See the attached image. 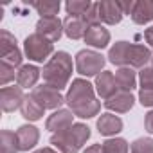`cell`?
Segmentation results:
<instances>
[{
    "label": "cell",
    "mask_w": 153,
    "mask_h": 153,
    "mask_svg": "<svg viewBox=\"0 0 153 153\" xmlns=\"http://www.w3.org/2000/svg\"><path fill=\"white\" fill-rule=\"evenodd\" d=\"M96 92L101 99H110L115 92H117V85H115V76L110 70H103L99 76H96Z\"/></svg>",
    "instance_id": "2e32d148"
},
{
    "label": "cell",
    "mask_w": 153,
    "mask_h": 153,
    "mask_svg": "<svg viewBox=\"0 0 153 153\" xmlns=\"http://www.w3.org/2000/svg\"><path fill=\"white\" fill-rule=\"evenodd\" d=\"M130 47H131L130 42H124V40L115 42L110 47V51H108V61L112 65L119 67V68L128 67V52H130Z\"/></svg>",
    "instance_id": "44dd1931"
},
{
    "label": "cell",
    "mask_w": 153,
    "mask_h": 153,
    "mask_svg": "<svg viewBox=\"0 0 153 153\" xmlns=\"http://www.w3.org/2000/svg\"><path fill=\"white\" fill-rule=\"evenodd\" d=\"M22 51L20 47L16 45V38L9 33V31H2L0 33V61L2 63H7L11 67H22Z\"/></svg>",
    "instance_id": "8992f818"
},
{
    "label": "cell",
    "mask_w": 153,
    "mask_h": 153,
    "mask_svg": "<svg viewBox=\"0 0 153 153\" xmlns=\"http://www.w3.org/2000/svg\"><path fill=\"white\" fill-rule=\"evenodd\" d=\"M151 49L139 45V43H131L130 52H128V67L131 68H144L148 67V63H151Z\"/></svg>",
    "instance_id": "e0dca14e"
},
{
    "label": "cell",
    "mask_w": 153,
    "mask_h": 153,
    "mask_svg": "<svg viewBox=\"0 0 153 153\" xmlns=\"http://www.w3.org/2000/svg\"><path fill=\"white\" fill-rule=\"evenodd\" d=\"M0 153H20L16 131H11V130L0 131Z\"/></svg>",
    "instance_id": "cb8c5ba5"
},
{
    "label": "cell",
    "mask_w": 153,
    "mask_h": 153,
    "mask_svg": "<svg viewBox=\"0 0 153 153\" xmlns=\"http://www.w3.org/2000/svg\"><path fill=\"white\" fill-rule=\"evenodd\" d=\"M131 153H153V139L139 137L131 142Z\"/></svg>",
    "instance_id": "83f0119b"
},
{
    "label": "cell",
    "mask_w": 153,
    "mask_h": 153,
    "mask_svg": "<svg viewBox=\"0 0 153 153\" xmlns=\"http://www.w3.org/2000/svg\"><path fill=\"white\" fill-rule=\"evenodd\" d=\"M24 99H25L24 88L18 87V85L4 87L2 90H0V106H2V112H6V114L20 110Z\"/></svg>",
    "instance_id": "9c48e42d"
},
{
    "label": "cell",
    "mask_w": 153,
    "mask_h": 153,
    "mask_svg": "<svg viewBox=\"0 0 153 153\" xmlns=\"http://www.w3.org/2000/svg\"><path fill=\"white\" fill-rule=\"evenodd\" d=\"M42 76V70L36 67V65H22L18 70H16V85L22 87V88H34V85L38 83Z\"/></svg>",
    "instance_id": "ac0fdd59"
},
{
    "label": "cell",
    "mask_w": 153,
    "mask_h": 153,
    "mask_svg": "<svg viewBox=\"0 0 153 153\" xmlns=\"http://www.w3.org/2000/svg\"><path fill=\"white\" fill-rule=\"evenodd\" d=\"M99 4V15H101V22L106 25H117L123 20V11L117 0H101Z\"/></svg>",
    "instance_id": "4fadbf2b"
},
{
    "label": "cell",
    "mask_w": 153,
    "mask_h": 153,
    "mask_svg": "<svg viewBox=\"0 0 153 153\" xmlns=\"http://www.w3.org/2000/svg\"><path fill=\"white\" fill-rule=\"evenodd\" d=\"M139 103L142 106L153 108V88H140L139 90Z\"/></svg>",
    "instance_id": "1f68e13d"
},
{
    "label": "cell",
    "mask_w": 153,
    "mask_h": 153,
    "mask_svg": "<svg viewBox=\"0 0 153 153\" xmlns=\"http://www.w3.org/2000/svg\"><path fill=\"white\" fill-rule=\"evenodd\" d=\"M16 70L18 68H15V67H11L7 63L0 61V85H2V88L7 87L13 79H16Z\"/></svg>",
    "instance_id": "f1b7e54d"
},
{
    "label": "cell",
    "mask_w": 153,
    "mask_h": 153,
    "mask_svg": "<svg viewBox=\"0 0 153 153\" xmlns=\"http://www.w3.org/2000/svg\"><path fill=\"white\" fill-rule=\"evenodd\" d=\"M24 54L25 58H29V61L34 63H43L45 59L49 61L54 54V43L43 38L42 34L33 33L24 40Z\"/></svg>",
    "instance_id": "5b68a950"
},
{
    "label": "cell",
    "mask_w": 153,
    "mask_h": 153,
    "mask_svg": "<svg viewBox=\"0 0 153 153\" xmlns=\"http://www.w3.org/2000/svg\"><path fill=\"white\" fill-rule=\"evenodd\" d=\"M97 131L105 137H115L119 131H123V119L112 112L108 114H101V117L97 119Z\"/></svg>",
    "instance_id": "9a60e30c"
},
{
    "label": "cell",
    "mask_w": 153,
    "mask_h": 153,
    "mask_svg": "<svg viewBox=\"0 0 153 153\" xmlns=\"http://www.w3.org/2000/svg\"><path fill=\"white\" fill-rule=\"evenodd\" d=\"M16 139H18L20 151H31L36 148L40 140V130L33 124H22L16 130Z\"/></svg>",
    "instance_id": "5bb4252c"
},
{
    "label": "cell",
    "mask_w": 153,
    "mask_h": 153,
    "mask_svg": "<svg viewBox=\"0 0 153 153\" xmlns=\"http://www.w3.org/2000/svg\"><path fill=\"white\" fill-rule=\"evenodd\" d=\"M117 2H119V6H121L123 15H130V16H131V13H133V9H135V4H137V0H117Z\"/></svg>",
    "instance_id": "d6a6232c"
},
{
    "label": "cell",
    "mask_w": 153,
    "mask_h": 153,
    "mask_svg": "<svg viewBox=\"0 0 153 153\" xmlns=\"http://www.w3.org/2000/svg\"><path fill=\"white\" fill-rule=\"evenodd\" d=\"M105 56L94 49H83L76 54V59H74V65H76V70L78 74H81L83 78H96L99 76L105 68Z\"/></svg>",
    "instance_id": "277c9868"
},
{
    "label": "cell",
    "mask_w": 153,
    "mask_h": 153,
    "mask_svg": "<svg viewBox=\"0 0 153 153\" xmlns=\"http://www.w3.org/2000/svg\"><path fill=\"white\" fill-rule=\"evenodd\" d=\"M36 101L45 108V110H59L61 105L65 103V97L61 96L59 90L49 87V85H40V87H34L33 92H31Z\"/></svg>",
    "instance_id": "52a82bcc"
},
{
    "label": "cell",
    "mask_w": 153,
    "mask_h": 153,
    "mask_svg": "<svg viewBox=\"0 0 153 153\" xmlns=\"http://www.w3.org/2000/svg\"><path fill=\"white\" fill-rule=\"evenodd\" d=\"M115 85H117V90H123V92H131L135 87H137V74H135V68L131 67H123V68H117L115 70Z\"/></svg>",
    "instance_id": "ffe728a7"
},
{
    "label": "cell",
    "mask_w": 153,
    "mask_h": 153,
    "mask_svg": "<svg viewBox=\"0 0 153 153\" xmlns=\"http://www.w3.org/2000/svg\"><path fill=\"white\" fill-rule=\"evenodd\" d=\"M103 151L105 153H128L130 146H128L126 139H123V137H110L103 142Z\"/></svg>",
    "instance_id": "484cf974"
},
{
    "label": "cell",
    "mask_w": 153,
    "mask_h": 153,
    "mask_svg": "<svg viewBox=\"0 0 153 153\" xmlns=\"http://www.w3.org/2000/svg\"><path fill=\"white\" fill-rule=\"evenodd\" d=\"M94 2H90V0H68V2L65 4V11L68 16H79L83 18L87 15V11L92 7Z\"/></svg>",
    "instance_id": "d4e9b609"
},
{
    "label": "cell",
    "mask_w": 153,
    "mask_h": 153,
    "mask_svg": "<svg viewBox=\"0 0 153 153\" xmlns=\"http://www.w3.org/2000/svg\"><path fill=\"white\" fill-rule=\"evenodd\" d=\"M90 139V128L83 123H74L68 130L51 135V144L59 153H78Z\"/></svg>",
    "instance_id": "3957f363"
},
{
    "label": "cell",
    "mask_w": 153,
    "mask_h": 153,
    "mask_svg": "<svg viewBox=\"0 0 153 153\" xmlns=\"http://www.w3.org/2000/svg\"><path fill=\"white\" fill-rule=\"evenodd\" d=\"M139 85L140 88H153V68L144 67L139 72Z\"/></svg>",
    "instance_id": "f546056e"
},
{
    "label": "cell",
    "mask_w": 153,
    "mask_h": 153,
    "mask_svg": "<svg viewBox=\"0 0 153 153\" xmlns=\"http://www.w3.org/2000/svg\"><path fill=\"white\" fill-rule=\"evenodd\" d=\"M65 103L79 119H92L101 110V101L96 97V87L85 78L72 79L65 96Z\"/></svg>",
    "instance_id": "6da1fadb"
},
{
    "label": "cell",
    "mask_w": 153,
    "mask_h": 153,
    "mask_svg": "<svg viewBox=\"0 0 153 153\" xmlns=\"http://www.w3.org/2000/svg\"><path fill=\"white\" fill-rule=\"evenodd\" d=\"M144 40L148 42L149 49H153V25H151V27H148V29L144 31Z\"/></svg>",
    "instance_id": "e575fe53"
},
{
    "label": "cell",
    "mask_w": 153,
    "mask_h": 153,
    "mask_svg": "<svg viewBox=\"0 0 153 153\" xmlns=\"http://www.w3.org/2000/svg\"><path fill=\"white\" fill-rule=\"evenodd\" d=\"M144 128H146V131L148 133H153V108L146 114V117H144Z\"/></svg>",
    "instance_id": "836d02e7"
},
{
    "label": "cell",
    "mask_w": 153,
    "mask_h": 153,
    "mask_svg": "<svg viewBox=\"0 0 153 153\" xmlns=\"http://www.w3.org/2000/svg\"><path fill=\"white\" fill-rule=\"evenodd\" d=\"M85 43L92 49H106L110 43V31L105 25H90L85 34Z\"/></svg>",
    "instance_id": "7c38bea8"
},
{
    "label": "cell",
    "mask_w": 153,
    "mask_h": 153,
    "mask_svg": "<svg viewBox=\"0 0 153 153\" xmlns=\"http://www.w3.org/2000/svg\"><path fill=\"white\" fill-rule=\"evenodd\" d=\"M83 153H105V151H103V144H92V146H88Z\"/></svg>",
    "instance_id": "d590c367"
},
{
    "label": "cell",
    "mask_w": 153,
    "mask_h": 153,
    "mask_svg": "<svg viewBox=\"0 0 153 153\" xmlns=\"http://www.w3.org/2000/svg\"><path fill=\"white\" fill-rule=\"evenodd\" d=\"M36 13L40 15V18H49V16H56L61 9L59 2H33L31 4Z\"/></svg>",
    "instance_id": "4316f807"
},
{
    "label": "cell",
    "mask_w": 153,
    "mask_h": 153,
    "mask_svg": "<svg viewBox=\"0 0 153 153\" xmlns=\"http://www.w3.org/2000/svg\"><path fill=\"white\" fill-rule=\"evenodd\" d=\"M20 112H22V117L29 123H34V121H40L45 114V108L36 101V97L33 94H27L22 106H20Z\"/></svg>",
    "instance_id": "d6986e66"
},
{
    "label": "cell",
    "mask_w": 153,
    "mask_h": 153,
    "mask_svg": "<svg viewBox=\"0 0 153 153\" xmlns=\"http://www.w3.org/2000/svg\"><path fill=\"white\" fill-rule=\"evenodd\" d=\"M131 20L137 25H144L153 20V2L151 0H137L135 9L131 13Z\"/></svg>",
    "instance_id": "603a6c76"
},
{
    "label": "cell",
    "mask_w": 153,
    "mask_h": 153,
    "mask_svg": "<svg viewBox=\"0 0 153 153\" xmlns=\"http://www.w3.org/2000/svg\"><path fill=\"white\" fill-rule=\"evenodd\" d=\"M87 29H88L87 22L83 18H79V16H67L63 20V31H65V34L70 40H81V38H85Z\"/></svg>",
    "instance_id": "7402d4cb"
},
{
    "label": "cell",
    "mask_w": 153,
    "mask_h": 153,
    "mask_svg": "<svg viewBox=\"0 0 153 153\" xmlns=\"http://www.w3.org/2000/svg\"><path fill=\"white\" fill-rule=\"evenodd\" d=\"M42 76L45 85L61 92L63 88L68 87V81L72 78V56L65 51L54 52L52 58L43 65Z\"/></svg>",
    "instance_id": "7a4b0ae2"
},
{
    "label": "cell",
    "mask_w": 153,
    "mask_h": 153,
    "mask_svg": "<svg viewBox=\"0 0 153 153\" xmlns=\"http://www.w3.org/2000/svg\"><path fill=\"white\" fill-rule=\"evenodd\" d=\"M149 67H151V68H153V58H151V65H149Z\"/></svg>",
    "instance_id": "74e56055"
},
{
    "label": "cell",
    "mask_w": 153,
    "mask_h": 153,
    "mask_svg": "<svg viewBox=\"0 0 153 153\" xmlns=\"http://www.w3.org/2000/svg\"><path fill=\"white\" fill-rule=\"evenodd\" d=\"M83 20L87 22L88 27H90V25H99V24H101V15H99V4H97V2L92 4V7L87 11V15L83 16Z\"/></svg>",
    "instance_id": "4dcf8cb0"
},
{
    "label": "cell",
    "mask_w": 153,
    "mask_h": 153,
    "mask_svg": "<svg viewBox=\"0 0 153 153\" xmlns=\"http://www.w3.org/2000/svg\"><path fill=\"white\" fill-rule=\"evenodd\" d=\"M33 153H59V151L54 149V148H40V149H36V151H33Z\"/></svg>",
    "instance_id": "8d00e7d4"
},
{
    "label": "cell",
    "mask_w": 153,
    "mask_h": 153,
    "mask_svg": "<svg viewBox=\"0 0 153 153\" xmlns=\"http://www.w3.org/2000/svg\"><path fill=\"white\" fill-rule=\"evenodd\" d=\"M36 33L47 38L49 42H58L63 36V22L58 16H49V18H40L36 22Z\"/></svg>",
    "instance_id": "30bf717a"
},
{
    "label": "cell",
    "mask_w": 153,
    "mask_h": 153,
    "mask_svg": "<svg viewBox=\"0 0 153 153\" xmlns=\"http://www.w3.org/2000/svg\"><path fill=\"white\" fill-rule=\"evenodd\" d=\"M74 112L70 108H59V110H54L47 121H45V128L51 131V133H61L65 130H68L72 124H74Z\"/></svg>",
    "instance_id": "ba28073f"
},
{
    "label": "cell",
    "mask_w": 153,
    "mask_h": 153,
    "mask_svg": "<svg viewBox=\"0 0 153 153\" xmlns=\"http://www.w3.org/2000/svg\"><path fill=\"white\" fill-rule=\"evenodd\" d=\"M135 105V97L131 92H123V90H117L110 99L105 101V108L110 110L112 114H126L133 108Z\"/></svg>",
    "instance_id": "8fae6325"
}]
</instances>
